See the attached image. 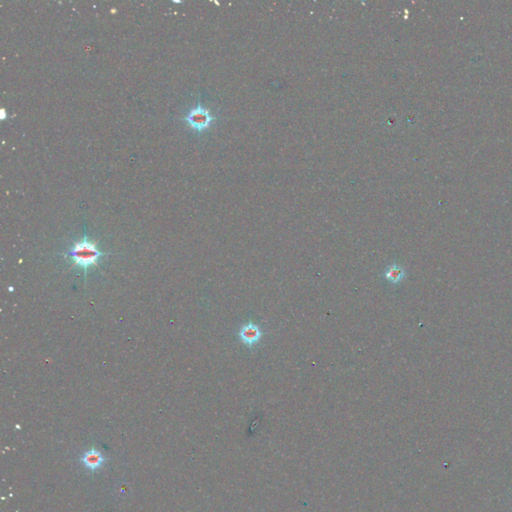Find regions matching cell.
<instances>
[{
	"label": "cell",
	"instance_id": "1",
	"mask_svg": "<svg viewBox=\"0 0 512 512\" xmlns=\"http://www.w3.org/2000/svg\"><path fill=\"white\" fill-rule=\"evenodd\" d=\"M67 254L73 266L81 267L84 270L85 277L88 269L92 266H98L99 258L105 255L98 248L97 243L88 239L86 235H84L82 240L75 242Z\"/></svg>",
	"mask_w": 512,
	"mask_h": 512
},
{
	"label": "cell",
	"instance_id": "5",
	"mask_svg": "<svg viewBox=\"0 0 512 512\" xmlns=\"http://www.w3.org/2000/svg\"><path fill=\"white\" fill-rule=\"evenodd\" d=\"M84 466L90 470H95V469H98L104 462V457L103 455L95 450V449H92V450H89L87 451L81 458Z\"/></svg>",
	"mask_w": 512,
	"mask_h": 512
},
{
	"label": "cell",
	"instance_id": "4",
	"mask_svg": "<svg viewBox=\"0 0 512 512\" xmlns=\"http://www.w3.org/2000/svg\"><path fill=\"white\" fill-rule=\"evenodd\" d=\"M383 276L384 278L392 283V284H398L400 282L403 281V279L405 278L406 276V271L405 269L400 266L399 264L397 263H393L391 265H389L383 272Z\"/></svg>",
	"mask_w": 512,
	"mask_h": 512
},
{
	"label": "cell",
	"instance_id": "2",
	"mask_svg": "<svg viewBox=\"0 0 512 512\" xmlns=\"http://www.w3.org/2000/svg\"><path fill=\"white\" fill-rule=\"evenodd\" d=\"M185 122L192 129L201 132L211 125L213 122V115L206 107L201 104H197L186 114Z\"/></svg>",
	"mask_w": 512,
	"mask_h": 512
},
{
	"label": "cell",
	"instance_id": "3",
	"mask_svg": "<svg viewBox=\"0 0 512 512\" xmlns=\"http://www.w3.org/2000/svg\"><path fill=\"white\" fill-rule=\"evenodd\" d=\"M238 336L243 344L248 347H252L261 339L262 331L258 325L249 322L240 327Z\"/></svg>",
	"mask_w": 512,
	"mask_h": 512
}]
</instances>
